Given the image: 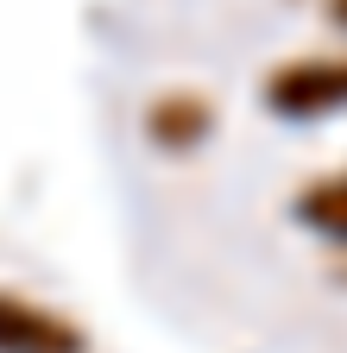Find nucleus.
Masks as SVG:
<instances>
[{
  "mask_svg": "<svg viewBox=\"0 0 347 353\" xmlns=\"http://www.w3.org/2000/svg\"><path fill=\"white\" fill-rule=\"evenodd\" d=\"M266 101H272L278 114H290V120L347 108V57H297V63L272 70Z\"/></svg>",
  "mask_w": 347,
  "mask_h": 353,
  "instance_id": "1",
  "label": "nucleus"
},
{
  "mask_svg": "<svg viewBox=\"0 0 347 353\" xmlns=\"http://www.w3.org/2000/svg\"><path fill=\"white\" fill-rule=\"evenodd\" d=\"M82 347H89V334L63 309L0 290V353H82Z\"/></svg>",
  "mask_w": 347,
  "mask_h": 353,
  "instance_id": "2",
  "label": "nucleus"
},
{
  "mask_svg": "<svg viewBox=\"0 0 347 353\" xmlns=\"http://www.w3.org/2000/svg\"><path fill=\"white\" fill-rule=\"evenodd\" d=\"M208 126H215V101H208V95H190V88H170V95H158V101L146 108V132H152L164 152L202 145Z\"/></svg>",
  "mask_w": 347,
  "mask_h": 353,
  "instance_id": "3",
  "label": "nucleus"
},
{
  "mask_svg": "<svg viewBox=\"0 0 347 353\" xmlns=\"http://www.w3.org/2000/svg\"><path fill=\"white\" fill-rule=\"evenodd\" d=\"M297 214L310 221V228L347 240V170H335V176H322V183H310V190L297 196Z\"/></svg>",
  "mask_w": 347,
  "mask_h": 353,
  "instance_id": "4",
  "label": "nucleus"
},
{
  "mask_svg": "<svg viewBox=\"0 0 347 353\" xmlns=\"http://www.w3.org/2000/svg\"><path fill=\"white\" fill-rule=\"evenodd\" d=\"M328 13H335V19H341V26H347V0H328Z\"/></svg>",
  "mask_w": 347,
  "mask_h": 353,
  "instance_id": "5",
  "label": "nucleus"
}]
</instances>
